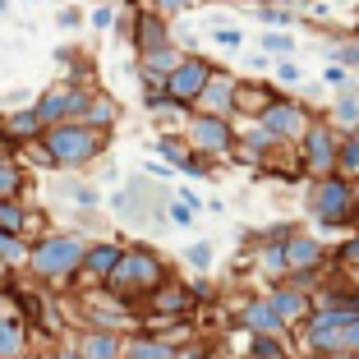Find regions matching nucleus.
<instances>
[{"instance_id":"1","label":"nucleus","mask_w":359,"mask_h":359,"mask_svg":"<svg viewBox=\"0 0 359 359\" xmlns=\"http://www.w3.org/2000/svg\"><path fill=\"white\" fill-rule=\"evenodd\" d=\"M88 235L83 231H51L42 240H32V254H28V272L37 276L42 285L55 281H69V276L83 272V258H88Z\"/></svg>"},{"instance_id":"2","label":"nucleus","mask_w":359,"mask_h":359,"mask_svg":"<svg viewBox=\"0 0 359 359\" xmlns=\"http://www.w3.org/2000/svg\"><path fill=\"white\" fill-rule=\"evenodd\" d=\"M304 208L318 231H350L359 222V184L346 175H318L309 180Z\"/></svg>"},{"instance_id":"3","label":"nucleus","mask_w":359,"mask_h":359,"mask_svg":"<svg viewBox=\"0 0 359 359\" xmlns=\"http://www.w3.org/2000/svg\"><path fill=\"white\" fill-rule=\"evenodd\" d=\"M166 281H170V267L157 249H148V244H125V258H120L116 276L106 281V290L120 295V299H152Z\"/></svg>"},{"instance_id":"4","label":"nucleus","mask_w":359,"mask_h":359,"mask_svg":"<svg viewBox=\"0 0 359 359\" xmlns=\"http://www.w3.org/2000/svg\"><path fill=\"white\" fill-rule=\"evenodd\" d=\"M37 143L46 148V157H51L55 170H83V166H93V161L106 152V134L93 129V125H83V120L51 125Z\"/></svg>"},{"instance_id":"5","label":"nucleus","mask_w":359,"mask_h":359,"mask_svg":"<svg viewBox=\"0 0 359 359\" xmlns=\"http://www.w3.org/2000/svg\"><path fill=\"white\" fill-rule=\"evenodd\" d=\"M184 138H189L194 152H203V157H212V161L235 157V148H240V129H235V120L231 116H208V111L184 116Z\"/></svg>"},{"instance_id":"6","label":"nucleus","mask_w":359,"mask_h":359,"mask_svg":"<svg viewBox=\"0 0 359 359\" xmlns=\"http://www.w3.org/2000/svg\"><path fill=\"white\" fill-rule=\"evenodd\" d=\"M341 129L332 125L327 116H318L313 125H309V134L299 138V161H304V175L318 180V175H337V157H341Z\"/></svg>"},{"instance_id":"7","label":"nucleus","mask_w":359,"mask_h":359,"mask_svg":"<svg viewBox=\"0 0 359 359\" xmlns=\"http://www.w3.org/2000/svg\"><path fill=\"white\" fill-rule=\"evenodd\" d=\"M88 102H93V88L88 83H51L46 93L32 97V106H37V116L46 120V129L51 125H65V120H83Z\"/></svg>"},{"instance_id":"8","label":"nucleus","mask_w":359,"mask_h":359,"mask_svg":"<svg viewBox=\"0 0 359 359\" xmlns=\"http://www.w3.org/2000/svg\"><path fill=\"white\" fill-rule=\"evenodd\" d=\"M313 120H318V111L304 102V97H276V102L263 111V125H267V134H272L276 143H299Z\"/></svg>"},{"instance_id":"9","label":"nucleus","mask_w":359,"mask_h":359,"mask_svg":"<svg viewBox=\"0 0 359 359\" xmlns=\"http://www.w3.org/2000/svg\"><path fill=\"white\" fill-rule=\"evenodd\" d=\"M212 74H217V65H212L208 55H198V51H184V60L175 65V74L166 79V93L175 97V102L194 106V102L203 97V88L212 83Z\"/></svg>"},{"instance_id":"10","label":"nucleus","mask_w":359,"mask_h":359,"mask_svg":"<svg viewBox=\"0 0 359 359\" xmlns=\"http://www.w3.org/2000/svg\"><path fill=\"white\" fill-rule=\"evenodd\" d=\"M267 299L276 304V313H281V323H285L290 332L304 327V318L318 309L313 290H309V285H299V281H276L272 290H267Z\"/></svg>"},{"instance_id":"11","label":"nucleus","mask_w":359,"mask_h":359,"mask_svg":"<svg viewBox=\"0 0 359 359\" xmlns=\"http://www.w3.org/2000/svg\"><path fill=\"white\" fill-rule=\"evenodd\" d=\"M235 323H240L249 337H258V332H272V337H290V327L281 323V313H276V304L267 295H249L240 304V313H235Z\"/></svg>"},{"instance_id":"12","label":"nucleus","mask_w":359,"mask_h":359,"mask_svg":"<svg viewBox=\"0 0 359 359\" xmlns=\"http://www.w3.org/2000/svg\"><path fill=\"white\" fill-rule=\"evenodd\" d=\"M235 93H240V74H231V69H222V65H217V74H212V83L203 88V97L194 102V111H208V116H231L235 120Z\"/></svg>"},{"instance_id":"13","label":"nucleus","mask_w":359,"mask_h":359,"mask_svg":"<svg viewBox=\"0 0 359 359\" xmlns=\"http://www.w3.org/2000/svg\"><path fill=\"white\" fill-rule=\"evenodd\" d=\"M184 60V46H157V51H148V55H138L134 60V74H138V83L143 88H166V79L175 74V65Z\"/></svg>"},{"instance_id":"14","label":"nucleus","mask_w":359,"mask_h":359,"mask_svg":"<svg viewBox=\"0 0 359 359\" xmlns=\"http://www.w3.org/2000/svg\"><path fill=\"white\" fill-rule=\"evenodd\" d=\"M120 258H125V244H120V240H93V244H88V258H83V272H79V281L106 285L111 276H116Z\"/></svg>"},{"instance_id":"15","label":"nucleus","mask_w":359,"mask_h":359,"mask_svg":"<svg viewBox=\"0 0 359 359\" xmlns=\"http://www.w3.org/2000/svg\"><path fill=\"white\" fill-rule=\"evenodd\" d=\"M175 37H170V19H161L152 5H138V19H134V37H129V46H134L138 55L157 51V46H170Z\"/></svg>"},{"instance_id":"16","label":"nucleus","mask_w":359,"mask_h":359,"mask_svg":"<svg viewBox=\"0 0 359 359\" xmlns=\"http://www.w3.org/2000/svg\"><path fill=\"white\" fill-rule=\"evenodd\" d=\"M125 341H129V332L83 327L74 346H79V355H83V359H125Z\"/></svg>"},{"instance_id":"17","label":"nucleus","mask_w":359,"mask_h":359,"mask_svg":"<svg viewBox=\"0 0 359 359\" xmlns=\"http://www.w3.org/2000/svg\"><path fill=\"white\" fill-rule=\"evenodd\" d=\"M276 88L267 83V79H240V93H235V116L244 120H263V111L276 102Z\"/></svg>"},{"instance_id":"18","label":"nucleus","mask_w":359,"mask_h":359,"mask_svg":"<svg viewBox=\"0 0 359 359\" xmlns=\"http://www.w3.org/2000/svg\"><path fill=\"white\" fill-rule=\"evenodd\" d=\"M28 355V323L10 304H0V359H23Z\"/></svg>"},{"instance_id":"19","label":"nucleus","mask_w":359,"mask_h":359,"mask_svg":"<svg viewBox=\"0 0 359 359\" xmlns=\"http://www.w3.org/2000/svg\"><path fill=\"white\" fill-rule=\"evenodd\" d=\"M125 359H184L170 337H152V332H129Z\"/></svg>"},{"instance_id":"20","label":"nucleus","mask_w":359,"mask_h":359,"mask_svg":"<svg viewBox=\"0 0 359 359\" xmlns=\"http://www.w3.org/2000/svg\"><path fill=\"white\" fill-rule=\"evenodd\" d=\"M0 125L10 129L14 143H37V138L46 134V120L37 116V106H23V111H0Z\"/></svg>"},{"instance_id":"21","label":"nucleus","mask_w":359,"mask_h":359,"mask_svg":"<svg viewBox=\"0 0 359 359\" xmlns=\"http://www.w3.org/2000/svg\"><path fill=\"white\" fill-rule=\"evenodd\" d=\"M194 304H198V295H194L189 285H180V281H166L157 295H152V313L157 318H180V313H189Z\"/></svg>"},{"instance_id":"22","label":"nucleus","mask_w":359,"mask_h":359,"mask_svg":"<svg viewBox=\"0 0 359 359\" xmlns=\"http://www.w3.org/2000/svg\"><path fill=\"white\" fill-rule=\"evenodd\" d=\"M327 120L341 129V134H359V83L341 88V93L332 97V106H327Z\"/></svg>"},{"instance_id":"23","label":"nucleus","mask_w":359,"mask_h":359,"mask_svg":"<svg viewBox=\"0 0 359 359\" xmlns=\"http://www.w3.org/2000/svg\"><path fill=\"white\" fill-rule=\"evenodd\" d=\"M83 125L102 129V134H111V129L120 125V102L106 93V88H93V102H88V111H83Z\"/></svg>"},{"instance_id":"24","label":"nucleus","mask_w":359,"mask_h":359,"mask_svg":"<svg viewBox=\"0 0 359 359\" xmlns=\"http://www.w3.org/2000/svg\"><path fill=\"white\" fill-rule=\"evenodd\" d=\"M258 272L267 276V281H285V276H290V263H285V240H263L258 244Z\"/></svg>"},{"instance_id":"25","label":"nucleus","mask_w":359,"mask_h":359,"mask_svg":"<svg viewBox=\"0 0 359 359\" xmlns=\"http://www.w3.org/2000/svg\"><path fill=\"white\" fill-rule=\"evenodd\" d=\"M23 189H28V170H23V161L14 157H0V198H23Z\"/></svg>"},{"instance_id":"26","label":"nucleus","mask_w":359,"mask_h":359,"mask_svg":"<svg viewBox=\"0 0 359 359\" xmlns=\"http://www.w3.org/2000/svg\"><path fill=\"white\" fill-rule=\"evenodd\" d=\"M28 254H32V244L23 240L19 231H5V226H0V263L5 267H28Z\"/></svg>"},{"instance_id":"27","label":"nucleus","mask_w":359,"mask_h":359,"mask_svg":"<svg viewBox=\"0 0 359 359\" xmlns=\"http://www.w3.org/2000/svg\"><path fill=\"white\" fill-rule=\"evenodd\" d=\"M28 222H37V217L23 208V198H0V226H5V231L28 235Z\"/></svg>"},{"instance_id":"28","label":"nucleus","mask_w":359,"mask_h":359,"mask_svg":"<svg viewBox=\"0 0 359 359\" xmlns=\"http://www.w3.org/2000/svg\"><path fill=\"white\" fill-rule=\"evenodd\" d=\"M244 355H263V359H295L290 355V346H285V337H272V332H258V337H249V350Z\"/></svg>"},{"instance_id":"29","label":"nucleus","mask_w":359,"mask_h":359,"mask_svg":"<svg viewBox=\"0 0 359 359\" xmlns=\"http://www.w3.org/2000/svg\"><path fill=\"white\" fill-rule=\"evenodd\" d=\"M157 152H161V161H170V166H184V161H189V138L184 134H157Z\"/></svg>"},{"instance_id":"30","label":"nucleus","mask_w":359,"mask_h":359,"mask_svg":"<svg viewBox=\"0 0 359 359\" xmlns=\"http://www.w3.org/2000/svg\"><path fill=\"white\" fill-rule=\"evenodd\" d=\"M258 46H263L272 60H285V55H295V37H290L285 28H267L263 37H258Z\"/></svg>"},{"instance_id":"31","label":"nucleus","mask_w":359,"mask_h":359,"mask_svg":"<svg viewBox=\"0 0 359 359\" xmlns=\"http://www.w3.org/2000/svg\"><path fill=\"white\" fill-rule=\"evenodd\" d=\"M337 175H346V180H355V184H359V134H346V138H341Z\"/></svg>"},{"instance_id":"32","label":"nucleus","mask_w":359,"mask_h":359,"mask_svg":"<svg viewBox=\"0 0 359 359\" xmlns=\"http://www.w3.org/2000/svg\"><path fill=\"white\" fill-rule=\"evenodd\" d=\"M254 14H258V23H267V28H290L299 10H285V5H258Z\"/></svg>"},{"instance_id":"33","label":"nucleus","mask_w":359,"mask_h":359,"mask_svg":"<svg viewBox=\"0 0 359 359\" xmlns=\"http://www.w3.org/2000/svg\"><path fill=\"white\" fill-rule=\"evenodd\" d=\"M143 5H152L161 19H180V14H194L203 0H143Z\"/></svg>"},{"instance_id":"34","label":"nucleus","mask_w":359,"mask_h":359,"mask_svg":"<svg viewBox=\"0 0 359 359\" xmlns=\"http://www.w3.org/2000/svg\"><path fill=\"white\" fill-rule=\"evenodd\" d=\"M272 79H276L281 88H295V83H304V69L295 65V55H285V60L272 65Z\"/></svg>"},{"instance_id":"35","label":"nucleus","mask_w":359,"mask_h":359,"mask_svg":"<svg viewBox=\"0 0 359 359\" xmlns=\"http://www.w3.org/2000/svg\"><path fill=\"white\" fill-rule=\"evenodd\" d=\"M208 37H212L217 46H222V51H240V46H244V32L235 28V23H217V28H212Z\"/></svg>"},{"instance_id":"36","label":"nucleus","mask_w":359,"mask_h":359,"mask_svg":"<svg viewBox=\"0 0 359 359\" xmlns=\"http://www.w3.org/2000/svg\"><path fill=\"white\" fill-rule=\"evenodd\" d=\"M184 263H189L194 272H208V267H212V244L208 240H194L189 249H184Z\"/></svg>"},{"instance_id":"37","label":"nucleus","mask_w":359,"mask_h":359,"mask_svg":"<svg viewBox=\"0 0 359 359\" xmlns=\"http://www.w3.org/2000/svg\"><path fill=\"white\" fill-rule=\"evenodd\" d=\"M166 217H170V226H180V231H189V226H194V217H198V212H194V208H189V203H184V198H170Z\"/></svg>"},{"instance_id":"38","label":"nucleus","mask_w":359,"mask_h":359,"mask_svg":"<svg viewBox=\"0 0 359 359\" xmlns=\"http://www.w3.org/2000/svg\"><path fill=\"white\" fill-rule=\"evenodd\" d=\"M332 263H341V267H359V235H350L346 244H337V249H332Z\"/></svg>"},{"instance_id":"39","label":"nucleus","mask_w":359,"mask_h":359,"mask_svg":"<svg viewBox=\"0 0 359 359\" xmlns=\"http://www.w3.org/2000/svg\"><path fill=\"white\" fill-rule=\"evenodd\" d=\"M327 55H332L337 65H346V69H359V42H337Z\"/></svg>"},{"instance_id":"40","label":"nucleus","mask_w":359,"mask_h":359,"mask_svg":"<svg viewBox=\"0 0 359 359\" xmlns=\"http://www.w3.org/2000/svg\"><path fill=\"white\" fill-rule=\"evenodd\" d=\"M323 83H327V88H337V93H341V88H350L355 79H350V69H346V65H337V60H332L327 69H323Z\"/></svg>"},{"instance_id":"41","label":"nucleus","mask_w":359,"mask_h":359,"mask_svg":"<svg viewBox=\"0 0 359 359\" xmlns=\"http://www.w3.org/2000/svg\"><path fill=\"white\" fill-rule=\"evenodd\" d=\"M69 198L83 203V208H97V203H102V194H97L93 184H69Z\"/></svg>"},{"instance_id":"42","label":"nucleus","mask_w":359,"mask_h":359,"mask_svg":"<svg viewBox=\"0 0 359 359\" xmlns=\"http://www.w3.org/2000/svg\"><path fill=\"white\" fill-rule=\"evenodd\" d=\"M143 175H148V180H170V175H180V170L170 166V161H148V166H143Z\"/></svg>"},{"instance_id":"43","label":"nucleus","mask_w":359,"mask_h":359,"mask_svg":"<svg viewBox=\"0 0 359 359\" xmlns=\"http://www.w3.org/2000/svg\"><path fill=\"white\" fill-rule=\"evenodd\" d=\"M93 23H97V28H116V10H111V5H102V10L93 14Z\"/></svg>"},{"instance_id":"44","label":"nucleus","mask_w":359,"mask_h":359,"mask_svg":"<svg viewBox=\"0 0 359 359\" xmlns=\"http://www.w3.org/2000/svg\"><path fill=\"white\" fill-rule=\"evenodd\" d=\"M55 23H60V28H79L83 14H79V10H60V19H55Z\"/></svg>"},{"instance_id":"45","label":"nucleus","mask_w":359,"mask_h":359,"mask_svg":"<svg viewBox=\"0 0 359 359\" xmlns=\"http://www.w3.org/2000/svg\"><path fill=\"white\" fill-rule=\"evenodd\" d=\"M346 350H359V318L346 327Z\"/></svg>"},{"instance_id":"46","label":"nucleus","mask_w":359,"mask_h":359,"mask_svg":"<svg viewBox=\"0 0 359 359\" xmlns=\"http://www.w3.org/2000/svg\"><path fill=\"white\" fill-rule=\"evenodd\" d=\"M175 198H184V203H189V208H194V212H203V198H198V194H194V189H180V194H175Z\"/></svg>"},{"instance_id":"47","label":"nucleus","mask_w":359,"mask_h":359,"mask_svg":"<svg viewBox=\"0 0 359 359\" xmlns=\"http://www.w3.org/2000/svg\"><path fill=\"white\" fill-rule=\"evenodd\" d=\"M55 355H60V359H83V355H79V346H65V350H55Z\"/></svg>"},{"instance_id":"48","label":"nucleus","mask_w":359,"mask_h":359,"mask_svg":"<svg viewBox=\"0 0 359 359\" xmlns=\"http://www.w3.org/2000/svg\"><path fill=\"white\" fill-rule=\"evenodd\" d=\"M272 5H285V10H299V5H304V0H272Z\"/></svg>"},{"instance_id":"49","label":"nucleus","mask_w":359,"mask_h":359,"mask_svg":"<svg viewBox=\"0 0 359 359\" xmlns=\"http://www.w3.org/2000/svg\"><path fill=\"white\" fill-rule=\"evenodd\" d=\"M337 359H359V350H341V355Z\"/></svg>"},{"instance_id":"50","label":"nucleus","mask_w":359,"mask_h":359,"mask_svg":"<svg viewBox=\"0 0 359 359\" xmlns=\"http://www.w3.org/2000/svg\"><path fill=\"white\" fill-rule=\"evenodd\" d=\"M5 10H10V0H0V14H5Z\"/></svg>"},{"instance_id":"51","label":"nucleus","mask_w":359,"mask_h":359,"mask_svg":"<svg viewBox=\"0 0 359 359\" xmlns=\"http://www.w3.org/2000/svg\"><path fill=\"white\" fill-rule=\"evenodd\" d=\"M258 5H272V0H254V10H258Z\"/></svg>"},{"instance_id":"52","label":"nucleus","mask_w":359,"mask_h":359,"mask_svg":"<svg viewBox=\"0 0 359 359\" xmlns=\"http://www.w3.org/2000/svg\"><path fill=\"white\" fill-rule=\"evenodd\" d=\"M37 359H60V355H37Z\"/></svg>"},{"instance_id":"53","label":"nucleus","mask_w":359,"mask_h":359,"mask_svg":"<svg viewBox=\"0 0 359 359\" xmlns=\"http://www.w3.org/2000/svg\"><path fill=\"white\" fill-rule=\"evenodd\" d=\"M244 359H263V355H244Z\"/></svg>"}]
</instances>
